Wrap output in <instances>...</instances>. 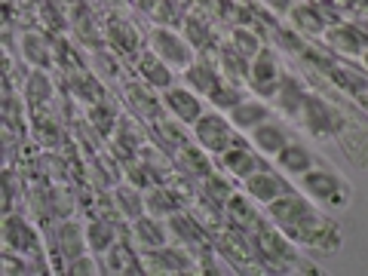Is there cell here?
<instances>
[{
  "label": "cell",
  "mask_w": 368,
  "mask_h": 276,
  "mask_svg": "<svg viewBox=\"0 0 368 276\" xmlns=\"http://www.w3.org/2000/svg\"><path fill=\"white\" fill-rule=\"evenodd\" d=\"M190 95H184V92H175V95H169V105H175L181 114H187V117H193L196 114V108H190V101H187Z\"/></svg>",
  "instance_id": "cell-1"
}]
</instances>
